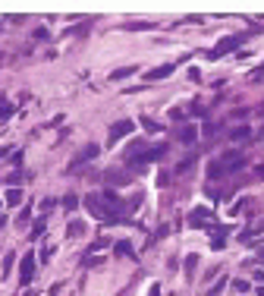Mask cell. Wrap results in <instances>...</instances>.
<instances>
[{
  "mask_svg": "<svg viewBox=\"0 0 264 296\" xmlns=\"http://www.w3.org/2000/svg\"><path fill=\"white\" fill-rule=\"evenodd\" d=\"M85 208H88V214H94L98 220H104V224H120V220L129 217L126 205L120 202V195L113 192V189L88 192V195H85Z\"/></svg>",
  "mask_w": 264,
  "mask_h": 296,
  "instance_id": "1",
  "label": "cell"
},
{
  "mask_svg": "<svg viewBox=\"0 0 264 296\" xmlns=\"http://www.w3.org/2000/svg\"><path fill=\"white\" fill-rule=\"evenodd\" d=\"M245 167V155L242 152H226L223 158L211 161V167H207V177L217 180V177H230V174H239Z\"/></svg>",
  "mask_w": 264,
  "mask_h": 296,
  "instance_id": "2",
  "label": "cell"
},
{
  "mask_svg": "<svg viewBox=\"0 0 264 296\" xmlns=\"http://www.w3.org/2000/svg\"><path fill=\"white\" fill-rule=\"evenodd\" d=\"M164 155H167V145H154V148H148L145 155H139L136 161H129V170H132V174H142V170L148 167V164H154V161H161Z\"/></svg>",
  "mask_w": 264,
  "mask_h": 296,
  "instance_id": "3",
  "label": "cell"
},
{
  "mask_svg": "<svg viewBox=\"0 0 264 296\" xmlns=\"http://www.w3.org/2000/svg\"><path fill=\"white\" fill-rule=\"evenodd\" d=\"M245 41H249V35H226V38H220V41L214 44L211 57L217 60V57H223V54H233V51H239Z\"/></svg>",
  "mask_w": 264,
  "mask_h": 296,
  "instance_id": "4",
  "label": "cell"
},
{
  "mask_svg": "<svg viewBox=\"0 0 264 296\" xmlns=\"http://www.w3.org/2000/svg\"><path fill=\"white\" fill-rule=\"evenodd\" d=\"M132 177H136V174H132L129 167H110V170L104 174V180L110 183V186H129Z\"/></svg>",
  "mask_w": 264,
  "mask_h": 296,
  "instance_id": "5",
  "label": "cell"
},
{
  "mask_svg": "<svg viewBox=\"0 0 264 296\" xmlns=\"http://www.w3.org/2000/svg\"><path fill=\"white\" fill-rule=\"evenodd\" d=\"M98 152H101V148H98V142H88V145H82V148H79V155L72 158V167H69V174H72V170H79V167H82L85 161L98 158Z\"/></svg>",
  "mask_w": 264,
  "mask_h": 296,
  "instance_id": "6",
  "label": "cell"
},
{
  "mask_svg": "<svg viewBox=\"0 0 264 296\" xmlns=\"http://www.w3.org/2000/svg\"><path fill=\"white\" fill-rule=\"evenodd\" d=\"M189 227H211L214 230V214H211V208H192V214H189Z\"/></svg>",
  "mask_w": 264,
  "mask_h": 296,
  "instance_id": "7",
  "label": "cell"
},
{
  "mask_svg": "<svg viewBox=\"0 0 264 296\" xmlns=\"http://www.w3.org/2000/svg\"><path fill=\"white\" fill-rule=\"evenodd\" d=\"M35 262H38L35 252H25V255H22V265H19V281H22V284H32V277H35Z\"/></svg>",
  "mask_w": 264,
  "mask_h": 296,
  "instance_id": "8",
  "label": "cell"
},
{
  "mask_svg": "<svg viewBox=\"0 0 264 296\" xmlns=\"http://www.w3.org/2000/svg\"><path fill=\"white\" fill-rule=\"evenodd\" d=\"M132 126H136L132 120H117V123L110 126V139H107V142H110V145H117L123 136H129V133H132Z\"/></svg>",
  "mask_w": 264,
  "mask_h": 296,
  "instance_id": "9",
  "label": "cell"
},
{
  "mask_svg": "<svg viewBox=\"0 0 264 296\" xmlns=\"http://www.w3.org/2000/svg\"><path fill=\"white\" fill-rule=\"evenodd\" d=\"M261 230H264V217H258V220H255V227H245L239 239H242L245 246H258V233H261Z\"/></svg>",
  "mask_w": 264,
  "mask_h": 296,
  "instance_id": "10",
  "label": "cell"
},
{
  "mask_svg": "<svg viewBox=\"0 0 264 296\" xmlns=\"http://www.w3.org/2000/svg\"><path fill=\"white\" fill-rule=\"evenodd\" d=\"M173 69H176V63H164V66H154V69H148V82H161V79H167V76H173Z\"/></svg>",
  "mask_w": 264,
  "mask_h": 296,
  "instance_id": "11",
  "label": "cell"
},
{
  "mask_svg": "<svg viewBox=\"0 0 264 296\" xmlns=\"http://www.w3.org/2000/svg\"><path fill=\"white\" fill-rule=\"evenodd\" d=\"M145 152H148V142H145V139L129 142V145H126V152H123V155H126V164H129V161H136V158L145 155Z\"/></svg>",
  "mask_w": 264,
  "mask_h": 296,
  "instance_id": "12",
  "label": "cell"
},
{
  "mask_svg": "<svg viewBox=\"0 0 264 296\" xmlns=\"http://www.w3.org/2000/svg\"><path fill=\"white\" fill-rule=\"evenodd\" d=\"M226 236H230V230H226V227H214V233H211V249H223L226 246Z\"/></svg>",
  "mask_w": 264,
  "mask_h": 296,
  "instance_id": "13",
  "label": "cell"
},
{
  "mask_svg": "<svg viewBox=\"0 0 264 296\" xmlns=\"http://www.w3.org/2000/svg\"><path fill=\"white\" fill-rule=\"evenodd\" d=\"M176 139H179V142H186V145H192V142L198 139V129H195V126H182L179 133H176Z\"/></svg>",
  "mask_w": 264,
  "mask_h": 296,
  "instance_id": "14",
  "label": "cell"
},
{
  "mask_svg": "<svg viewBox=\"0 0 264 296\" xmlns=\"http://www.w3.org/2000/svg\"><path fill=\"white\" fill-rule=\"evenodd\" d=\"M113 252H117V258H136V252H132V246H129V239H120V243H113Z\"/></svg>",
  "mask_w": 264,
  "mask_h": 296,
  "instance_id": "15",
  "label": "cell"
},
{
  "mask_svg": "<svg viewBox=\"0 0 264 296\" xmlns=\"http://www.w3.org/2000/svg\"><path fill=\"white\" fill-rule=\"evenodd\" d=\"M129 76H136V66H120V69H113V72H110V79H113V82H123V79H129Z\"/></svg>",
  "mask_w": 264,
  "mask_h": 296,
  "instance_id": "16",
  "label": "cell"
},
{
  "mask_svg": "<svg viewBox=\"0 0 264 296\" xmlns=\"http://www.w3.org/2000/svg\"><path fill=\"white\" fill-rule=\"evenodd\" d=\"M123 29H126V32H151V29H154V22H142V19H136V22H126Z\"/></svg>",
  "mask_w": 264,
  "mask_h": 296,
  "instance_id": "17",
  "label": "cell"
},
{
  "mask_svg": "<svg viewBox=\"0 0 264 296\" xmlns=\"http://www.w3.org/2000/svg\"><path fill=\"white\" fill-rule=\"evenodd\" d=\"M249 139H252V129H249V126L233 129V142H249Z\"/></svg>",
  "mask_w": 264,
  "mask_h": 296,
  "instance_id": "18",
  "label": "cell"
},
{
  "mask_svg": "<svg viewBox=\"0 0 264 296\" xmlns=\"http://www.w3.org/2000/svg\"><path fill=\"white\" fill-rule=\"evenodd\" d=\"M107 246H110V239H94V243H88L85 255H94V252H101V249H107Z\"/></svg>",
  "mask_w": 264,
  "mask_h": 296,
  "instance_id": "19",
  "label": "cell"
},
{
  "mask_svg": "<svg viewBox=\"0 0 264 296\" xmlns=\"http://www.w3.org/2000/svg\"><path fill=\"white\" fill-rule=\"evenodd\" d=\"M82 233H85V224H82V220H72V224L66 227V236H69V239H72V236H82Z\"/></svg>",
  "mask_w": 264,
  "mask_h": 296,
  "instance_id": "20",
  "label": "cell"
},
{
  "mask_svg": "<svg viewBox=\"0 0 264 296\" xmlns=\"http://www.w3.org/2000/svg\"><path fill=\"white\" fill-rule=\"evenodd\" d=\"M13 265H16V252H7V255H4V271H0V274H4V277H10Z\"/></svg>",
  "mask_w": 264,
  "mask_h": 296,
  "instance_id": "21",
  "label": "cell"
},
{
  "mask_svg": "<svg viewBox=\"0 0 264 296\" xmlns=\"http://www.w3.org/2000/svg\"><path fill=\"white\" fill-rule=\"evenodd\" d=\"M44 230H47V217H41V220H35V227H32V233H29V236H32V239H38V236H41Z\"/></svg>",
  "mask_w": 264,
  "mask_h": 296,
  "instance_id": "22",
  "label": "cell"
},
{
  "mask_svg": "<svg viewBox=\"0 0 264 296\" xmlns=\"http://www.w3.org/2000/svg\"><path fill=\"white\" fill-rule=\"evenodd\" d=\"M4 202H7V205H19V202H22V189H16V186H13V189L7 192Z\"/></svg>",
  "mask_w": 264,
  "mask_h": 296,
  "instance_id": "23",
  "label": "cell"
},
{
  "mask_svg": "<svg viewBox=\"0 0 264 296\" xmlns=\"http://www.w3.org/2000/svg\"><path fill=\"white\" fill-rule=\"evenodd\" d=\"M195 265H198V255L192 252V255H186V277H192L195 274Z\"/></svg>",
  "mask_w": 264,
  "mask_h": 296,
  "instance_id": "24",
  "label": "cell"
},
{
  "mask_svg": "<svg viewBox=\"0 0 264 296\" xmlns=\"http://www.w3.org/2000/svg\"><path fill=\"white\" fill-rule=\"evenodd\" d=\"M195 164V155H189V158H182L179 164H176V174H189V167Z\"/></svg>",
  "mask_w": 264,
  "mask_h": 296,
  "instance_id": "25",
  "label": "cell"
},
{
  "mask_svg": "<svg viewBox=\"0 0 264 296\" xmlns=\"http://www.w3.org/2000/svg\"><path fill=\"white\" fill-rule=\"evenodd\" d=\"M75 205H79V195H75V192H69V195L63 199V208H66V211L72 214V211H75Z\"/></svg>",
  "mask_w": 264,
  "mask_h": 296,
  "instance_id": "26",
  "label": "cell"
},
{
  "mask_svg": "<svg viewBox=\"0 0 264 296\" xmlns=\"http://www.w3.org/2000/svg\"><path fill=\"white\" fill-rule=\"evenodd\" d=\"M230 287L236 290V293H249L252 287H249V281H242V277H236V281H230Z\"/></svg>",
  "mask_w": 264,
  "mask_h": 296,
  "instance_id": "27",
  "label": "cell"
},
{
  "mask_svg": "<svg viewBox=\"0 0 264 296\" xmlns=\"http://www.w3.org/2000/svg\"><path fill=\"white\" fill-rule=\"evenodd\" d=\"M29 220H32V208H22V214L16 217V224H19V230H22V227H29Z\"/></svg>",
  "mask_w": 264,
  "mask_h": 296,
  "instance_id": "28",
  "label": "cell"
},
{
  "mask_svg": "<svg viewBox=\"0 0 264 296\" xmlns=\"http://www.w3.org/2000/svg\"><path fill=\"white\" fill-rule=\"evenodd\" d=\"M54 208H57V199L44 195V199H41V211H44V217H47V211H54Z\"/></svg>",
  "mask_w": 264,
  "mask_h": 296,
  "instance_id": "29",
  "label": "cell"
},
{
  "mask_svg": "<svg viewBox=\"0 0 264 296\" xmlns=\"http://www.w3.org/2000/svg\"><path fill=\"white\" fill-rule=\"evenodd\" d=\"M226 284H230V281H226V277H220V281H217V284H214L211 290H207L204 296H217V293H223V287H226Z\"/></svg>",
  "mask_w": 264,
  "mask_h": 296,
  "instance_id": "30",
  "label": "cell"
},
{
  "mask_svg": "<svg viewBox=\"0 0 264 296\" xmlns=\"http://www.w3.org/2000/svg\"><path fill=\"white\" fill-rule=\"evenodd\" d=\"M142 126L148 129V133H161V123H157V120H148V117H142Z\"/></svg>",
  "mask_w": 264,
  "mask_h": 296,
  "instance_id": "31",
  "label": "cell"
},
{
  "mask_svg": "<svg viewBox=\"0 0 264 296\" xmlns=\"http://www.w3.org/2000/svg\"><path fill=\"white\" fill-rule=\"evenodd\" d=\"M7 180H10V186H19V183L25 180V174H22V170H13V174H10Z\"/></svg>",
  "mask_w": 264,
  "mask_h": 296,
  "instance_id": "32",
  "label": "cell"
},
{
  "mask_svg": "<svg viewBox=\"0 0 264 296\" xmlns=\"http://www.w3.org/2000/svg\"><path fill=\"white\" fill-rule=\"evenodd\" d=\"M10 114H13V107H10V104H7L4 98H0V120H7Z\"/></svg>",
  "mask_w": 264,
  "mask_h": 296,
  "instance_id": "33",
  "label": "cell"
},
{
  "mask_svg": "<svg viewBox=\"0 0 264 296\" xmlns=\"http://www.w3.org/2000/svg\"><path fill=\"white\" fill-rule=\"evenodd\" d=\"M10 161L16 164V170H22V152H13V155H10Z\"/></svg>",
  "mask_w": 264,
  "mask_h": 296,
  "instance_id": "34",
  "label": "cell"
},
{
  "mask_svg": "<svg viewBox=\"0 0 264 296\" xmlns=\"http://www.w3.org/2000/svg\"><path fill=\"white\" fill-rule=\"evenodd\" d=\"M148 296H161V284H151L148 287Z\"/></svg>",
  "mask_w": 264,
  "mask_h": 296,
  "instance_id": "35",
  "label": "cell"
},
{
  "mask_svg": "<svg viewBox=\"0 0 264 296\" xmlns=\"http://www.w3.org/2000/svg\"><path fill=\"white\" fill-rule=\"evenodd\" d=\"M252 277H255V281H258V284H264V271H261V268H258V271H255Z\"/></svg>",
  "mask_w": 264,
  "mask_h": 296,
  "instance_id": "36",
  "label": "cell"
},
{
  "mask_svg": "<svg viewBox=\"0 0 264 296\" xmlns=\"http://www.w3.org/2000/svg\"><path fill=\"white\" fill-rule=\"evenodd\" d=\"M252 76H264V66H258V69H255V72H252Z\"/></svg>",
  "mask_w": 264,
  "mask_h": 296,
  "instance_id": "37",
  "label": "cell"
},
{
  "mask_svg": "<svg viewBox=\"0 0 264 296\" xmlns=\"http://www.w3.org/2000/svg\"><path fill=\"white\" fill-rule=\"evenodd\" d=\"M4 227H7V217H4V214H0V230H4Z\"/></svg>",
  "mask_w": 264,
  "mask_h": 296,
  "instance_id": "38",
  "label": "cell"
},
{
  "mask_svg": "<svg viewBox=\"0 0 264 296\" xmlns=\"http://www.w3.org/2000/svg\"><path fill=\"white\" fill-rule=\"evenodd\" d=\"M7 152H10V148H0V158H4V155H7Z\"/></svg>",
  "mask_w": 264,
  "mask_h": 296,
  "instance_id": "39",
  "label": "cell"
},
{
  "mask_svg": "<svg viewBox=\"0 0 264 296\" xmlns=\"http://www.w3.org/2000/svg\"><path fill=\"white\" fill-rule=\"evenodd\" d=\"M258 258H264V246H261V249H258Z\"/></svg>",
  "mask_w": 264,
  "mask_h": 296,
  "instance_id": "40",
  "label": "cell"
},
{
  "mask_svg": "<svg viewBox=\"0 0 264 296\" xmlns=\"http://www.w3.org/2000/svg\"><path fill=\"white\" fill-rule=\"evenodd\" d=\"M258 296H264V284H261V287H258Z\"/></svg>",
  "mask_w": 264,
  "mask_h": 296,
  "instance_id": "41",
  "label": "cell"
},
{
  "mask_svg": "<svg viewBox=\"0 0 264 296\" xmlns=\"http://www.w3.org/2000/svg\"><path fill=\"white\" fill-rule=\"evenodd\" d=\"M25 296H38V293H35V290H29V293H25Z\"/></svg>",
  "mask_w": 264,
  "mask_h": 296,
  "instance_id": "42",
  "label": "cell"
},
{
  "mask_svg": "<svg viewBox=\"0 0 264 296\" xmlns=\"http://www.w3.org/2000/svg\"><path fill=\"white\" fill-rule=\"evenodd\" d=\"M0 208H4V202H0Z\"/></svg>",
  "mask_w": 264,
  "mask_h": 296,
  "instance_id": "43",
  "label": "cell"
}]
</instances>
